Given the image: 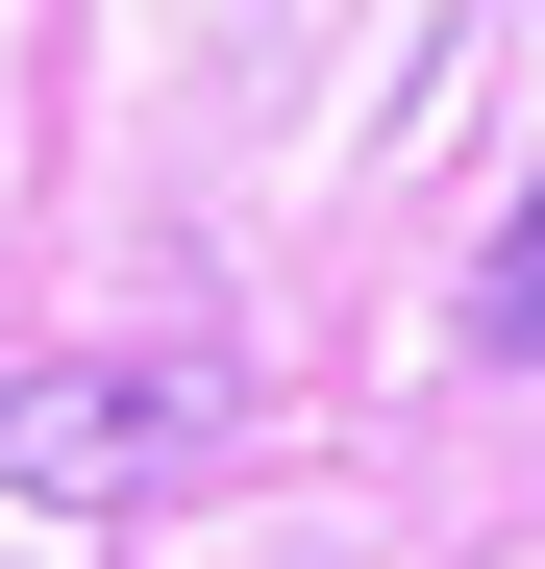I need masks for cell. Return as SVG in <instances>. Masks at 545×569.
<instances>
[{"instance_id": "obj_2", "label": "cell", "mask_w": 545, "mask_h": 569, "mask_svg": "<svg viewBox=\"0 0 545 569\" xmlns=\"http://www.w3.org/2000/svg\"><path fill=\"white\" fill-rule=\"evenodd\" d=\"M472 322H496V347H521V371H545V199H521V223H496V272H472Z\"/></svg>"}, {"instance_id": "obj_1", "label": "cell", "mask_w": 545, "mask_h": 569, "mask_svg": "<svg viewBox=\"0 0 545 569\" xmlns=\"http://www.w3.org/2000/svg\"><path fill=\"white\" fill-rule=\"evenodd\" d=\"M199 470V371H0V496L26 520H125Z\"/></svg>"}]
</instances>
